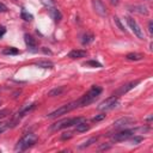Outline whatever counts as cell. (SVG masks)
Masks as SVG:
<instances>
[{"mask_svg":"<svg viewBox=\"0 0 153 153\" xmlns=\"http://www.w3.org/2000/svg\"><path fill=\"white\" fill-rule=\"evenodd\" d=\"M126 19H127V23H128L129 27H130V29H131V31L134 32V35H136L140 39H143V38H145V33H143V31H142L141 26L137 24V22H136L135 19H133L131 17H127Z\"/></svg>","mask_w":153,"mask_h":153,"instance_id":"6","label":"cell"},{"mask_svg":"<svg viewBox=\"0 0 153 153\" xmlns=\"http://www.w3.org/2000/svg\"><path fill=\"white\" fill-rule=\"evenodd\" d=\"M96 141H97V137H91L90 140H87V141L82 142V145H79V148H85V147H88V146H91L92 143H94Z\"/></svg>","mask_w":153,"mask_h":153,"instance_id":"23","label":"cell"},{"mask_svg":"<svg viewBox=\"0 0 153 153\" xmlns=\"http://www.w3.org/2000/svg\"><path fill=\"white\" fill-rule=\"evenodd\" d=\"M135 135V130L133 129H124V130H121L118 133H116L115 135H112V141H124V140H128L130 136Z\"/></svg>","mask_w":153,"mask_h":153,"instance_id":"7","label":"cell"},{"mask_svg":"<svg viewBox=\"0 0 153 153\" xmlns=\"http://www.w3.org/2000/svg\"><path fill=\"white\" fill-rule=\"evenodd\" d=\"M114 19H115V23H116V25H117V26H118V29H120V30H121V31H124V32H126V29H124V26H123V25H122V23H121V22H120V19H118V18H117V17H115V18H114Z\"/></svg>","mask_w":153,"mask_h":153,"instance_id":"28","label":"cell"},{"mask_svg":"<svg viewBox=\"0 0 153 153\" xmlns=\"http://www.w3.org/2000/svg\"><path fill=\"white\" fill-rule=\"evenodd\" d=\"M129 8H130V11L136 12V13H140V14H145L146 16L148 13L147 7L143 6V5H134V6H129Z\"/></svg>","mask_w":153,"mask_h":153,"instance_id":"14","label":"cell"},{"mask_svg":"<svg viewBox=\"0 0 153 153\" xmlns=\"http://www.w3.org/2000/svg\"><path fill=\"white\" fill-rule=\"evenodd\" d=\"M134 122H135L134 118L126 116V117H121V118L116 120V121L112 123V127H114L115 129H122V128H124V127H127V126H129V124H133Z\"/></svg>","mask_w":153,"mask_h":153,"instance_id":"8","label":"cell"},{"mask_svg":"<svg viewBox=\"0 0 153 153\" xmlns=\"http://www.w3.org/2000/svg\"><path fill=\"white\" fill-rule=\"evenodd\" d=\"M93 7H94V11L97 14H99L102 17L106 16V8L100 0H93Z\"/></svg>","mask_w":153,"mask_h":153,"instance_id":"10","label":"cell"},{"mask_svg":"<svg viewBox=\"0 0 153 153\" xmlns=\"http://www.w3.org/2000/svg\"><path fill=\"white\" fill-rule=\"evenodd\" d=\"M105 117H106L105 114H99V115H96V116L92 118V121H93V122H99V121H103Z\"/></svg>","mask_w":153,"mask_h":153,"instance_id":"26","label":"cell"},{"mask_svg":"<svg viewBox=\"0 0 153 153\" xmlns=\"http://www.w3.org/2000/svg\"><path fill=\"white\" fill-rule=\"evenodd\" d=\"M2 53H4L5 55H18V54H19V50H18L17 48L8 47V48H5Z\"/></svg>","mask_w":153,"mask_h":153,"instance_id":"18","label":"cell"},{"mask_svg":"<svg viewBox=\"0 0 153 153\" xmlns=\"http://www.w3.org/2000/svg\"><path fill=\"white\" fill-rule=\"evenodd\" d=\"M36 108V103H32V104H30V105H24L19 111H18V114H17V118H20V117H23V116H25L26 114H29L31 110H33Z\"/></svg>","mask_w":153,"mask_h":153,"instance_id":"12","label":"cell"},{"mask_svg":"<svg viewBox=\"0 0 153 153\" xmlns=\"http://www.w3.org/2000/svg\"><path fill=\"white\" fill-rule=\"evenodd\" d=\"M148 31H149V33L153 32V23H152V22L148 23Z\"/></svg>","mask_w":153,"mask_h":153,"instance_id":"33","label":"cell"},{"mask_svg":"<svg viewBox=\"0 0 153 153\" xmlns=\"http://www.w3.org/2000/svg\"><path fill=\"white\" fill-rule=\"evenodd\" d=\"M5 32H6V29L4 26H0V37H2L5 35Z\"/></svg>","mask_w":153,"mask_h":153,"instance_id":"34","label":"cell"},{"mask_svg":"<svg viewBox=\"0 0 153 153\" xmlns=\"http://www.w3.org/2000/svg\"><path fill=\"white\" fill-rule=\"evenodd\" d=\"M102 87L100 86H97V85H93V86H91V88L80 98V99H78L79 100V105L80 106H86V105H88V104H91L100 93H102Z\"/></svg>","mask_w":153,"mask_h":153,"instance_id":"1","label":"cell"},{"mask_svg":"<svg viewBox=\"0 0 153 153\" xmlns=\"http://www.w3.org/2000/svg\"><path fill=\"white\" fill-rule=\"evenodd\" d=\"M8 128H10V123L8 122H0V134L6 131Z\"/></svg>","mask_w":153,"mask_h":153,"instance_id":"25","label":"cell"},{"mask_svg":"<svg viewBox=\"0 0 153 153\" xmlns=\"http://www.w3.org/2000/svg\"><path fill=\"white\" fill-rule=\"evenodd\" d=\"M63 90H65V88H63L62 86H61V87H55V88L50 90L48 94H49V96H51V97H54V96H60V94L63 92Z\"/></svg>","mask_w":153,"mask_h":153,"instance_id":"20","label":"cell"},{"mask_svg":"<svg viewBox=\"0 0 153 153\" xmlns=\"http://www.w3.org/2000/svg\"><path fill=\"white\" fill-rule=\"evenodd\" d=\"M85 66H92V67H102V65L98 62V61H94V60H90V61H86L85 62Z\"/></svg>","mask_w":153,"mask_h":153,"instance_id":"24","label":"cell"},{"mask_svg":"<svg viewBox=\"0 0 153 153\" xmlns=\"http://www.w3.org/2000/svg\"><path fill=\"white\" fill-rule=\"evenodd\" d=\"M7 11V7L2 4V2H0V13H4V12H6Z\"/></svg>","mask_w":153,"mask_h":153,"instance_id":"31","label":"cell"},{"mask_svg":"<svg viewBox=\"0 0 153 153\" xmlns=\"http://www.w3.org/2000/svg\"><path fill=\"white\" fill-rule=\"evenodd\" d=\"M36 66L37 67H42V68H53L54 65L50 61H39V62L36 63Z\"/></svg>","mask_w":153,"mask_h":153,"instance_id":"22","label":"cell"},{"mask_svg":"<svg viewBox=\"0 0 153 153\" xmlns=\"http://www.w3.org/2000/svg\"><path fill=\"white\" fill-rule=\"evenodd\" d=\"M88 129H90V126L86 123V120L79 122L78 124H75V130L79 131V133H84V131H86V130H88Z\"/></svg>","mask_w":153,"mask_h":153,"instance_id":"15","label":"cell"},{"mask_svg":"<svg viewBox=\"0 0 153 153\" xmlns=\"http://www.w3.org/2000/svg\"><path fill=\"white\" fill-rule=\"evenodd\" d=\"M92 39H93V35L92 33H84L82 35V39H81V43L85 45V44H88Z\"/></svg>","mask_w":153,"mask_h":153,"instance_id":"21","label":"cell"},{"mask_svg":"<svg viewBox=\"0 0 153 153\" xmlns=\"http://www.w3.org/2000/svg\"><path fill=\"white\" fill-rule=\"evenodd\" d=\"M117 105H118V97L114 94V96H111V97L104 99V100L98 105L97 109L100 110V111H106V110H111V109L116 108Z\"/></svg>","mask_w":153,"mask_h":153,"instance_id":"5","label":"cell"},{"mask_svg":"<svg viewBox=\"0 0 153 153\" xmlns=\"http://www.w3.org/2000/svg\"><path fill=\"white\" fill-rule=\"evenodd\" d=\"M24 41H25V44L29 47V48H36V39L32 37V36H30V35H25L24 36Z\"/></svg>","mask_w":153,"mask_h":153,"instance_id":"16","label":"cell"},{"mask_svg":"<svg viewBox=\"0 0 153 153\" xmlns=\"http://www.w3.org/2000/svg\"><path fill=\"white\" fill-rule=\"evenodd\" d=\"M73 136V133L72 131H65V133H62V135H61V140H68V139H71Z\"/></svg>","mask_w":153,"mask_h":153,"instance_id":"27","label":"cell"},{"mask_svg":"<svg viewBox=\"0 0 153 153\" xmlns=\"http://www.w3.org/2000/svg\"><path fill=\"white\" fill-rule=\"evenodd\" d=\"M48 13H49V16H50V18L55 22V23H57V22H60L61 19H62V13L57 10V8H55V7H48Z\"/></svg>","mask_w":153,"mask_h":153,"instance_id":"11","label":"cell"},{"mask_svg":"<svg viewBox=\"0 0 153 153\" xmlns=\"http://www.w3.org/2000/svg\"><path fill=\"white\" fill-rule=\"evenodd\" d=\"M36 141H37V137H36V135L35 134H32V133H29V134H25L18 142H17V145H16V147H14V151H25V149H27L29 147H31V146H33L35 143H36Z\"/></svg>","mask_w":153,"mask_h":153,"instance_id":"3","label":"cell"},{"mask_svg":"<svg viewBox=\"0 0 153 153\" xmlns=\"http://www.w3.org/2000/svg\"><path fill=\"white\" fill-rule=\"evenodd\" d=\"M142 140H143V139H142L141 136H135V135H134V137L130 140V142H131L133 145H137V143H139V142H141Z\"/></svg>","mask_w":153,"mask_h":153,"instance_id":"29","label":"cell"},{"mask_svg":"<svg viewBox=\"0 0 153 153\" xmlns=\"http://www.w3.org/2000/svg\"><path fill=\"white\" fill-rule=\"evenodd\" d=\"M110 4L111 5H117L118 4V0H110Z\"/></svg>","mask_w":153,"mask_h":153,"instance_id":"35","label":"cell"},{"mask_svg":"<svg viewBox=\"0 0 153 153\" xmlns=\"http://www.w3.org/2000/svg\"><path fill=\"white\" fill-rule=\"evenodd\" d=\"M20 17H22V19H24L25 22H31V20L33 19V16H32L31 13H29V12H26L25 10H22V13H20Z\"/></svg>","mask_w":153,"mask_h":153,"instance_id":"19","label":"cell"},{"mask_svg":"<svg viewBox=\"0 0 153 153\" xmlns=\"http://www.w3.org/2000/svg\"><path fill=\"white\" fill-rule=\"evenodd\" d=\"M79 106H80V105H79V100H74V102H72V103L65 104V105L60 106L59 109L54 110L53 112H50V114L48 115V117H49V118H56V117H59V116L66 115L67 112H69V111H72V110H74V109H76V108H79Z\"/></svg>","mask_w":153,"mask_h":153,"instance_id":"4","label":"cell"},{"mask_svg":"<svg viewBox=\"0 0 153 153\" xmlns=\"http://www.w3.org/2000/svg\"><path fill=\"white\" fill-rule=\"evenodd\" d=\"M139 82H140V80H135V81H131V82H129V84H126V85H123L121 88H118L117 91H116V93H115V96H120V94H123V93H127L128 91H130L131 88H134L136 85H139Z\"/></svg>","mask_w":153,"mask_h":153,"instance_id":"9","label":"cell"},{"mask_svg":"<svg viewBox=\"0 0 153 153\" xmlns=\"http://www.w3.org/2000/svg\"><path fill=\"white\" fill-rule=\"evenodd\" d=\"M87 55V53L85 51V50H80V49H74V50H72V51H69L68 53V57H71V59H81V57H85Z\"/></svg>","mask_w":153,"mask_h":153,"instance_id":"13","label":"cell"},{"mask_svg":"<svg viewBox=\"0 0 153 153\" xmlns=\"http://www.w3.org/2000/svg\"><path fill=\"white\" fill-rule=\"evenodd\" d=\"M81 121H85L84 117H72V118H63L54 124L50 126V130L53 131H56V130H60V129H65V128H69L72 126H75L78 124L79 122Z\"/></svg>","mask_w":153,"mask_h":153,"instance_id":"2","label":"cell"},{"mask_svg":"<svg viewBox=\"0 0 153 153\" xmlns=\"http://www.w3.org/2000/svg\"><path fill=\"white\" fill-rule=\"evenodd\" d=\"M41 1H42L44 5H48L49 7H51V6H53V2H51L50 0H41Z\"/></svg>","mask_w":153,"mask_h":153,"instance_id":"32","label":"cell"},{"mask_svg":"<svg viewBox=\"0 0 153 153\" xmlns=\"http://www.w3.org/2000/svg\"><path fill=\"white\" fill-rule=\"evenodd\" d=\"M142 57H143L142 54H139V53H129V54H127V56H126V59L129 60V61H139V60H141Z\"/></svg>","mask_w":153,"mask_h":153,"instance_id":"17","label":"cell"},{"mask_svg":"<svg viewBox=\"0 0 153 153\" xmlns=\"http://www.w3.org/2000/svg\"><path fill=\"white\" fill-rule=\"evenodd\" d=\"M7 115H10V110H7V109H2V110H0V118L6 117Z\"/></svg>","mask_w":153,"mask_h":153,"instance_id":"30","label":"cell"},{"mask_svg":"<svg viewBox=\"0 0 153 153\" xmlns=\"http://www.w3.org/2000/svg\"><path fill=\"white\" fill-rule=\"evenodd\" d=\"M0 104H1V102H0Z\"/></svg>","mask_w":153,"mask_h":153,"instance_id":"36","label":"cell"}]
</instances>
